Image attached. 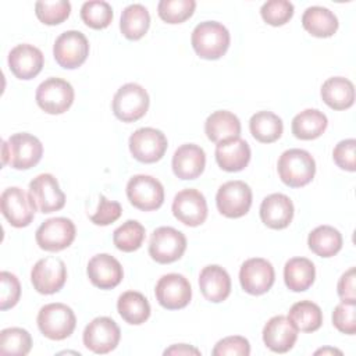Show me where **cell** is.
<instances>
[{
	"label": "cell",
	"mask_w": 356,
	"mask_h": 356,
	"mask_svg": "<svg viewBox=\"0 0 356 356\" xmlns=\"http://www.w3.org/2000/svg\"><path fill=\"white\" fill-rule=\"evenodd\" d=\"M229 32L217 21H204L192 31L191 42L195 53L204 60L221 58L229 47Z\"/></svg>",
	"instance_id": "6da1fadb"
},
{
	"label": "cell",
	"mask_w": 356,
	"mask_h": 356,
	"mask_svg": "<svg viewBox=\"0 0 356 356\" xmlns=\"http://www.w3.org/2000/svg\"><path fill=\"white\" fill-rule=\"evenodd\" d=\"M43 156L42 142L28 134L18 132L3 142V164H10L15 170H29L35 167Z\"/></svg>",
	"instance_id": "7a4b0ae2"
},
{
	"label": "cell",
	"mask_w": 356,
	"mask_h": 356,
	"mask_svg": "<svg viewBox=\"0 0 356 356\" xmlns=\"http://www.w3.org/2000/svg\"><path fill=\"white\" fill-rule=\"evenodd\" d=\"M281 181L291 188H300L312 182L316 174V161L313 156L303 149L285 150L277 164Z\"/></svg>",
	"instance_id": "3957f363"
},
{
	"label": "cell",
	"mask_w": 356,
	"mask_h": 356,
	"mask_svg": "<svg viewBox=\"0 0 356 356\" xmlns=\"http://www.w3.org/2000/svg\"><path fill=\"white\" fill-rule=\"evenodd\" d=\"M38 327L40 332L53 341L68 338L76 325L72 309L64 303H47L38 313Z\"/></svg>",
	"instance_id": "277c9868"
},
{
	"label": "cell",
	"mask_w": 356,
	"mask_h": 356,
	"mask_svg": "<svg viewBox=\"0 0 356 356\" xmlns=\"http://www.w3.org/2000/svg\"><path fill=\"white\" fill-rule=\"evenodd\" d=\"M149 93L139 83L122 85L113 97V113L122 122H135L149 110Z\"/></svg>",
	"instance_id": "5b68a950"
},
{
	"label": "cell",
	"mask_w": 356,
	"mask_h": 356,
	"mask_svg": "<svg viewBox=\"0 0 356 356\" xmlns=\"http://www.w3.org/2000/svg\"><path fill=\"white\" fill-rule=\"evenodd\" d=\"M185 250V235L172 227H159L150 235L149 254L156 263H174L184 256Z\"/></svg>",
	"instance_id": "8992f818"
},
{
	"label": "cell",
	"mask_w": 356,
	"mask_h": 356,
	"mask_svg": "<svg viewBox=\"0 0 356 356\" xmlns=\"http://www.w3.org/2000/svg\"><path fill=\"white\" fill-rule=\"evenodd\" d=\"M74 88L61 78H47L36 89V103L47 114H63L74 103Z\"/></svg>",
	"instance_id": "52a82bcc"
},
{
	"label": "cell",
	"mask_w": 356,
	"mask_h": 356,
	"mask_svg": "<svg viewBox=\"0 0 356 356\" xmlns=\"http://www.w3.org/2000/svg\"><path fill=\"white\" fill-rule=\"evenodd\" d=\"M127 197L138 210H157L164 202V188L154 177L138 174L127 184Z\"/></svg>",
	"instance_id": "ba28073f"
},
{
	"label": "cell",
	"mask_w": 356,
	"mask_h": 356,
	"mask_svg": "<svg viewBox=\"0 0 356 356\" xmlns=\"http://www.w3.org/2000/svg\"><path fill=\"white\" fill-rule=\"evenodd\" d=\"M56 63L65 70L81 67L89 56V42L79 31L63 32L53 44Z\"/></svg>",
	"instance_id": "9c48e42d"
},
{
	"label": "cell",
	"mask_w": 356,
	"mask_h": 356,
	"mask_svg": "<svg viewBox=\"0 0 356 356\" xmlns=\"http://www.w3.org/2000/svg\"><path fill=\"white\" fill-rule=\"evenodd\" d=\"M75 224L67 217H53L39 225L35 234L36 243L46 252L67 249L75 239Z\"/></svg>",
	"instance_id": "30bf717a"
},
{
	"label": "cell",
	"mask_w": 356,
	"mask_h": 356,
	"mask_svg": "<svg viewBox=\"0 0 356 356\" xmlns=\"http://www.w3.org/2000/svg\"><path fill=\"white\" fill-rule=\"evenodd\" d=\"M216 204L218 211L228 218L243 217L252 206V189L243 181H228L218 188Z\"/></svg>",
	"instance_id": "8fae6325"
},
{
	"label": "cell",
	"mask_w": 356,
	"mask_h": 356,
	"mask_svg": "<svg viewBox=\"0 0 356 356\" xmlns=\"http://www.w3.org/2000/svg\"><path fill=\"white\" fill-rule=\"evenodd\" d=\"M65 281V263L56 256H47L38 260L31 270V282L36 292L42 295H53L58 292Z\"/></svg>",
	"instance_id": "7c38bea8"
},
{
	"label": "cell",
	"mask_w": 356,
	"mask_h": 356,
	"mask_svg": "<svg viewBox=\"0 0 356 356\" xmlns=\"http://www.w3.org/2000/svg\"><path fill=\"white\" fill-rule=\"evenodd\" d=\"M129 152L140 163H156L163 159L168 142L165 135L156 128L145 127L129 136Z\"/></svg>",
	"instance_id": "4fadbf2b"
},
{
	"label": "cell",
	"mask_w": 356,
	"mask_h": 356,
	"mask_svg": "<svg viewBox=\"0 0 356 356\" xmlns=\"http://www.w3.org/2000/svg\"><path fill=\"white\" fill-rule=\"evenodd\" d=\"M121 331L117 323L106 316L93 318L83 330V345L97 355L114 350L120 342Z\"/></svg>",
	"instance_id": "5bb4252c"
},
{
	"label": "cell",
	"mask_w": 356,
	"mask_h": 356,
	"mask_svg": "<svg viewBox=\"0 0 356 356\" xmlns=\"http://www.w3.org/2000/svg\"><path fill=\"white\" fill-rule=\"evenodd\" d=\"M0 207L6 220L15 228L28 227L36 211V206L29 193L18 186H10L0 196Z\"/></svg>",
	"instance_id": "9a60e30c"
},
{
	"label": "cell",
	"mask_w": 356,
	"mask_h": 356,
	"mask_svg": "<svg viewBox=\"0 0 356 356\" xmlns=\"http://www.w3.org/2000/svg\"><path fill=\"white\" fill-rule=\"evenodd\" d=\"M36 210L43 214L58 211L65 206V195L60 189L58 181L51 174H39L29 182L28 191Z\"/></svg>",
	"instance_id": "2e32d148"
},
{
	"label": "cell",
	"mask_w": 356,
	"mask_h": 356,
	"mask_svg": "<svg viewBox=\"0 0 356 356\" xmlns=\"http://www.w3.org/2000/svg\"><path fill=\"white\" fill-rule=\"evenodd\" d=\"M275 273L273 264L261 257L248 259L239 270V282L245 292L250 295H263L274 284Z\"/></svg>",
	"instance_id": "e0dca14e"
},
{
	"label": "cell",
	"mask_w": 356,
	"mask_h": 356,
	"mask_svg": "<svg viewBox=\"0 0 356 356\" xmlns=\"http://www.w3.org/2000/svg\"><path fill=\"white\" fill-rule=\"evenodd\" d=\"M156 299L167 310L184 309L189 305L192 298V288L189 281L177 273L163 275L156 284Z\"/></svg>",
	"instance_id": "ac0fdd59"
},
{
	"label": "cell",
	"mask_w": 356,
	"mask_h": 356,
	"mask_svg": "<svg viewBox=\"0 0 356 356\" xmlns=\"http://www.w3.org/2000/svg\"><path fill=\"white\" fill-rule=\"evenodd\" d=\"M171 209L174 217L188 227L202 225L207 218L206 197L193 188L179 191L172 200Z\"/></svg>",
	"instance_id": "d6986e66"
},
{
	"label": "cell",
	"mask_w": 356,
	"mask_h": 356,
	"mask_svg": "<svg viewBox=\"0 0 356 356\" xmlns=\"http://www.w3.org/2000/svg\"><path fill=\"white\" fill-rule=\"evenodd\" d=\"M43 53L33 44L21 43L8 53V68L18 79H32L43 68Z\"/></svg>",
	"instance_id": "ffe728a7"
},
{
	"label": "cell",
	"mask_w": 356,
	"mask_h": 356,
	"mask_svg": "<svg viewBox=\"0 0 356 356\" xmlns=\"http://www.w3.org/2000/svg\"><path fill=\"white\" fill-rule=\"evenodd\" d=\"M86 273L90 282L100 289H113L124 278L121 263L107 253L95 254L88 263Z\"/></svg>",
	"instance_id": "44dd1931"
},
{
	"label": "cell",
	"mask_w": 356,
	"mask_h": 356,
	"mask_svg": "<svg viewBox=\"0 0 356 356\" xmlns=\"http://www.w3.org/2000/svg\"><path fill=\"white\" fill-rule=\"evenodd\" d=\"M298 339V330L286 316L271 317L263 328L264 345L275 353L289 352Z\"/></svg>",
	"instance_id": "7402d4cb"
},
{
	"label": "cell",
	"mask_w": 356,
	"mask_h": 356,
	"mask_svg": "<svg viewBox=\"0 0 356 356\" xmlns=\"http://www.w3.org/2000/svg\"><path fill=\"white\" fill-rule=\"evenodd\" d=\"M171 165L175 177L179 179H195L204 171L206 153L195 143L181 145L174 152Z\"/></svg>",
	"instance_id": "603a6c76"
},
{
	"label": "cell",
	"mask_w": 356,
	"mask_h": 356,
	"mask_svg": "<svg viewBox=\"0 0 356 356\" xmlns=\"http://www.w3.org/2000/svg\"><path fill=\"white\" fill-rule=\"evenodd\" d=\"M260 218L271 229L286 228L293 218V203L284 193H271L260 204Z\"/></svg>",
	"instance_id": "cb8c5ba5"
},
{
	"label": "cell",
	"mask_w": 356,
	"mask_h": 356,
	"mask_svg": "<svg viewBox=\"0 0 356 356\" xmlns=\"http://www.w3.org/2000/svg\"><path fill=\"white\" fill-rule=\"evenodd\" d=\"M199 288L204 299L213 303H220L231 293L229 274L218 264L206 266L199 274Z\"/></svg>",
	"instance_id": "d4e9b609"
},
{
	"label": "cell",
	"mask_w": 356,
	"mask_h": 356,
	"mask_svg": "<svg viewBox=\"0 0 356 356\" xmlns=\"http://www.w3.org/2000/svg\"><path fill=\"white\" fill-rule=\"evenodd\" d=\"M250 147L242 138H234L217 143L216 161L221 170L228 172L242 171L250 161Z\"/></svg>",
	"instance_id": "484cf974"
},
{
	"label": "cell",
	"mask_w": 356,
	"mask_h": 356,
	"mask_svg": "<svg viewBox=\"0 0 356 356\" xmlns=\"http://www.w3.org/2000/svg\"><path fill=\"white\" fill-rule=\"evenodd\" d=\"M204 134L209 138V140H211L214 143L239 138L241 121L231 111L217 110L206 118Z\"/></svg>",
	"instance_id": "4316f807"
},
{
	"label": "cell",
	"mask_w": 356,
	"mask_h": 356,
	"mask_svg": "<svg viewBox=\"0 0 356 356\" xmlns=\"http://www.w3.org/2000/svg\"><path fill=\"white\" fill-rule=\"evenodd\" d=\"M320 95L332 110H346L353 106L355 86L348 78L331 76L321 85Z\"/></svg>",
	"instance_id": "83f0119b"
},
{
	"label": "cell",
	"mask_w": 356,
	"mask_h": 356,
	"mask_svg": "<svg viewBox=\"0 0 356 356\" xmlns=\"http://www.w3.org/2000/svg\"><path fill=\"white\" fill-rule=\"evenodd\" d=\"M302 25L312 36L330 38L337 32L339 24L337 15L331 10L320 6H312L305 10L302 15Z\"/></svg>",
	"instance_id": "f1b7e54d"
},
{
	"label": "cell",
	"mask_w": 356,
	"mask_h": 356,
	"mask_svg": "<svg viewBox=\"0 0 356 356\" xmlns=\"http://www.w3.org/2000/svg\"><path fill=\"white\" fill-rule=\"evenodd\" d=\"M316 278V268L306 257H292L284 266V281L288 289L303 292L309 289Z\"/></svg>",
	"instance_id": "f546056e"
},
{
	"label": "cell",
	"mask_w": 356,
	"mask_h": 356,
	"mask_svg": "<svg viewBox=\"0 0 356 356\" xmlns=\"http://www.w3.org/2000/svg\"><path fill=\"white\" fill-rule=\"evenodd\" d=\"M327 115L317 108H306L292 120V134L302 140L317 139L327 129Z\"/></svg>",
	"instance_id": "4dcf8cb0"
},
{
	"label": "cell",
	"mask_w": 356,
	"mask_h": 356,
	"mask_svg": "<svg viewBox=\"0 0 356 356\" xmlns=\"http://www.w3.org/2000/svg\"><path fill=\"white\" fill-rule=\"evenodd\" d=\"M117 310L122 320L132 325H140L150 317V305L143 293L127 291L117 300Z\"/></svg>",
	"instance_id": "1f68e13d"
},
{
	"label": "cell",
	"mask_w": 356,
	"mask_h": 356,
	"mask_svg": "<svg viewBox=\"0 0 356 356\" xmlns=\"http://www.w3.org/2000/svg\"><path fill=\"white\" fill-rule=\"evenodd\" d=\"M309 249L320 257H332L342 249V235L331 225H318L307 236Z\"/></svg>",
	"instance_id": "d6a6232c"
},
{
	"label": "cell",
	"mask_w": 356,
	"mask_h": 356,
	"mask_svg": "<svg viewBox=\"0 0 356 356\" xmlns=\"http://www.w3.org/2000/svg\"><path fill=\"white\" fill-rule=\"evenodd\" d=\"M150 26V15L145 6L129 4L121 13L120 29L129 40H139L143 38Z\"/></svg>",
	"instance_id": "836d02e7"
},
{
	"label": "cell",
	"mask_w": 356,
	"mask_h": 356,
	"mask_svg": "<svg viewBox=\"0 0 356 356\" xmlns=\"http://www.w3.org/2000/svg\"><path fill=\"white\" fill-rule=\"evenodd\" d=\"M249 129L257 142L273 143L281 138L284 124L282 120L271 111H257L250 117Z\"/></svg>",
	"instance_id": "e575fe53"
},
{
	"label": "cell",
	"mask_w": 356,
	"mask_h": 356,
	"mask_svg": "<svg viewBox=\"0 0 356 356\" xmlns=\"http://www.w3.org/2000/svg\"><path fill=\"white\" fill-rule=\"evenodd\" d=\"M288 318L298 331L314 332L323 324V312L318 305L312 300H300L292 305Z\"/></svg>",
	"instance_id": "d590c367"
},
{
	"label": "cell",
	"mask_w": 356,
	"mask_h": 356,
	"mask_svg": "<svg viewBox=\"0 0 356 356\" xmlns=\"http://www.w3.org/2000/svg\"><path fill=\"white\" fill-rule=\"evenodd\" d=\"M145 227L136 220H128L113 232V242L121 252L138 250L145 241Z\"/></svg>",
	"instance_id": "8d00e7d4"
},
{
	"label": "cell",
	"mask_w": 356,
	"mask_h": 356,
	"mask_svg": "<svg viewBox=\"0 0 356 356\" xmlns=\"http://www.w3.org/2000/svg\"><path fill=\"white\" fill-rule=\"evenodd\" d=\"M32 337L31 334L19 327L4 328L0 332V353L1 355H17L25 356L31 352Z\"/></svg>",
	"instance_id": "74e56055"
},
{
	"label": "cell",
	"mask_w": 356,
	"mask_h": 356,
	"mask_svg": "<svg viewBox=\"0 0 356 356\" xmlns=\"http://www.w3.org/2000/svg\"><path fill=\"white\" fill-rule=\"evenodd\" d=\"M81 18L92 29H104L113 21V8L107 1H85L81 7Z\"/></svg>",
	"instance_id": "f35d334b"
},
{
	"label": "cell",
	"mask_w": 356,
	"mask_h": 356,
	"mask_svg": "<svg viewBox=\"0 0 356 356\" xmlns=\"http://www.w3.org/2000/svg\"><path fill=\"white\" fill-rule=\"evenodd\" d=\"M195 8V0H160L157 13L167 24H181L192 17Z\"/></svg>",
	"instance_id": "ab89813d"
},
{
	"label": "cell",
	"mask_w": 356,
	"mask_h": 356,
	"mask_svg": "<svg viewBox=\"0 0 356 356\" xmlns=\"http://www.w3.org/2000/svg\"><path fill=\"white\" fill-rule=\"evenodd\" d=\"M70 13L71 3L67 0H40L35 4V14L38 19L46 25H58L64 22L70 17Z\"/></svg>",
	"instance_id": "60d3db41"
},
{
	"label": "cell",
	"mask_w": 356,
	"mask_h": 356,
	"mask_svg": "<svg viewBox=\"0 0 356 356\" xmlns=\"http://www.w3.org/2000/svg\"><path fill=\"white\" fill-rule=\"evenodd\" d=\"M261 18L273 26L285 25L293 15V4L288 0H268L260 8Z\"/></svg>",
	"instance_id": "b9f144b4"
},
{
	"label": "cell",
	"mask_w": 356,
	"mask_h": 356,
	"mask_svg": "<svg viewBox=\"0 0 356 356\" xmlns=\"http://www.w3.org/2000/svg\"><path fill=\"white\" fill-rule=\"evenodd\" d=\"M332 324L342 334L356 332V300H341L332 312Z\"/></svg>",
	"instance_id": "7bdbcfd3"
},
{
	"label": "cell",
	"mask_w": 356,
	"mask_h": 356,
	"mask_svg": "<svg viewBox=\"0 0 356 356\" xmlns=\"http://www.w3.org/2000/svg\"><path fill=\"white\" fill-rule=\"evenodd\" d=\"M0 309L7 310L14 307L21 296V285L13 273L8 271H1L0 273Z\"/></svg>",
	"instance_id": "ee69618b"
},
{
	"label": "cell",
	"mask_w": 356,
	"mask_h": 356,
	"mask_svg": "<svg viewBox=\"0 0 356 356\" xmlns=\"http://www.w3.org/2000/svg\"><path fill=\"white\" fill-rule=\"evenodd\" d=\"M211 353L213 356H249L250 345L245 337H225L216 343Z\"/></svg>",
	"instance_id": "f6af8a7d"
},
{
	"label": "cell",
	"mask_w": 356,
	"mask_h": 356,
	"mask_svg": "<svg viewBox=\"0 0 356 356\" xmlns=\"http://www.w3.org/2000/svg\"><path fill=\"white\" fill-rule=\"evenodd\" d=\"M356 140L353 138L343 139L337 143L332 152L334 163L346 171L353 172L356 170Z\"/></svg>",
	"instance_id": "bcb514c9"
},
{
	"label": "cell",
	"mask_w": 356,
	"mask_h": 356,
	"mask_svg": "<svg viewBox=\"0 0 356 356\" xmlns=\"http://www.w3.org/2000/svg\"><path fill=\"white\" fill-rule=\"evenodd\" d=\"M122 213V207L115 200H108L106 196L100 195L99 206L95 214L90 216V221L96 225H108L120 218Z\"/></svg>",
	"instance_id": "7dc6e473"
},
{
	"label": "cell",
	"mask_w": 356,
	"mask_h": 356,
	"mask_svg": "<svg viewBox=\"0 0 356 356\" xmlns=\"http://www.w3.org/2000/svg\"><path fill=\"white\" fill-rule=\"evenodd\" d=\"M355 267H350L345 271L337 285V292L341 300H356V289H355Z\"/></svg>",
	"instance_id": "c3c4849f"
},
{
	"label": "cell",
	"mask_w": 356,
	"mask_h": 356,
	"mask_svg": "<svg viewBox=\"0 0 356 356\" xmlns=\"http://www.w3.org/2000/svg\"><path fill=\"white\" fill-rule=\"evenodd\" d=\"M164 355H200V350L186 343H177L165 349Z\"/></svg>",
	"instance_id": "681fc988"
},
{
	"label": "cell",
	"mask_w": 356,
	"mask_h": 356,
	"mask_svg": "<svg viewBox=\"0 0 356 356\" xmlns=\"http://www.w3.org/2000/svg\"><path fill=\"white\" fill-rule=\"evenodd\" d=\"M325 355V353H338V355H342V352L341 350H338V349H332V348H324V349H318V350H316L314 352V355Z\"/></svg>",
	"instance_id": "f907efd6"
}]
</instances>
